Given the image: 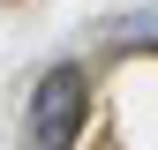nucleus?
Masks as SVG:
<instances>
[{"mask_svg":"<svg viewBox=\"0 0 158 150\" xmlns=\"http://www.w3.org/2000/svg\"><path fill=\"white\" fill-rule=\"evenodd\" d=\"M83 105H90L83 68H45L30 90V112H23V150H75Z\"/></svg>","mask_w":158,"mask_h":150,"instance_id":"nucleus-1","label":"nucleus"}]
</instances>
